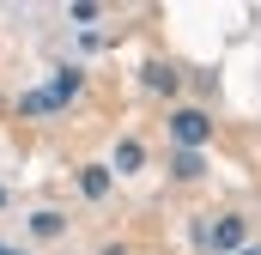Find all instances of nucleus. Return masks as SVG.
Returning a JSON list of instances; mask_svg holds the SVG:
<instances>
[{
	"label": "nucleus",
	"mask_w": 261,
	"mask_h": 255,
	"mask_svg": "<svg viewBox=\"0 0 261 255\" xmlns=\"http://www.w3.org/2000/svg\"><path fill=\"white\" fill-rule=\"evenodd\" d=\"M170 170H176L182 183H195V176L206 170V164H200V152H176V164H170Z\"/></svg>",
	"instance_id": "7"
},
{
	"label": "nucleus",
	"mask_w": 261,
	"mask_h": 255,
	"mask_svg": "<svg viewBox=\"0 0 261 255\" xmlns=\"http://www.w3.org/2000/svg\"><path fill=\"white\" fill-rule=\"evenodd\" d=\"M170 140H176L182 152H200V146L213 140V122H206V110H170Z\"/></svg>",
	"instance_id": "2"
},
{
	"label": "nucleus",
	"mask_w": 261,
	"mask_h": 255,
	"mask_svg": "<svg viewBox=\"0 0 261 255\" xmlns=\"http://www.w3.org/2000/svg\"><path fill=\"white\" fill-rule=\"evenodd\" d=\"M79 189L91 194V200H103V194H110V170H103V164H91V170L79 176Z\"/></svg>",
	"instance_id": "6"
},
{
	"label": "nucleus",
	"mask_w": 261,
	"mask_h": 255,
	"mask_svg": "<svg viewBox=\"0 0 261 255\" xmlns=\"http://www.w3.org/2000/svg\"><path fill=\"white\" fill-rule=\"evenodd\" d=\"M0 255H12V249H0Z\"/></svg>",
	"instance_id": "11"
},
{
	"label": "nucleus",
	"mask_w": 261,
	"mask_h": 255,
	"mask_svg": "<svg viewBox=\"0 0 261 255\" xmlns=\"http://www.w3.org/2000/svg\"><path fill=\"white\" fill-rule=\"evenodd\" d=\"M243 231H249V225H243L237 213H225L219 225H206V231H200V243H206V249H219V255H237V249H243Z\"/></svg>",
	"instance_id": "3"
},
{
	"label": "nucleus",
	"mask_w": 261,
	"mask_h": 255,
	"mask_svg": "<svg viewBox=\"0 0 261 255\" xmlns=\"http://www.w3.org/2000/svg\"><path fill=\"white\" fill-rule=\"evenodd\" d=\"M79 85H85V79L67 67V73H55L43 91H24V97H18V110H24V116H49V110H61L67 97H79Z\"/></svg>",
	"instance_id": "1"
},
{
	"label": "nucleus",
	"mask_w": 261,
	"mask_h": 255,
	"mask_svg": "<svg viewBox=\"0 0 261 255\" xmlns=\"http://www.w3.org/2000/svg\"><path fill=\"white\" fill-rule=\"evenodd\" d=\"M0 200H6V189H0Z\"/></svg>",
	"instance_id": "10"
},
{
	"label": "nucleus",
	"mask_w": 261,
	"mask_h": 255,
	"mask_svg": "<svg viewBox=\"0 0 261 255\" xmlns=\"http://www.w3.org/2000/svg\"><path fill=\"white\" fill-rule=\"evenodd\" d=\"M237 255H261V249H237Z\"/></svg>",
	"instance_id": "9"
},
{
	"label": "nucleus",
	"mask_w": 261,
	"mask_h": 255,
	"mask_svg": "<svg viewBox=\"0 0 261 255\" xmlns=\"http://www.w3.org/2000/svg\"><path fill=\"white\" fill-rule=\"evenodd\" d=\"M31 231H37V237H61V213H49V207H43V213L31 219Z\"/></svg>",
	"instance_id": "8"
},
{
	"label": "nucleus",
	"mask_w": 261,
	"mask_h": 255,
	"mask_svg": "<svg viewBox=\"0 0 261 255\" xmlns=\"http://www.w3.org/2000/svg\"><path fill=\"white\" fill-rule=\"evenodd\" d=\"M140 164H146V146H140V140H122V146H116V170L128 176V170H140Z\"/></svg>",
	"instance_id": "5"
},
{
	"label": "nucleus",
	"mask_w": 261,
	"mask_h": 255,
	"mask_svg": "<svg viewBox=\"0 0 261 255\" xmlns=\"http://www.w3.org/2000/svg\"><path fill=\"white\" fill-rule=\"evenodd\" d=\"M176 85H182V73L170 61H146V91H170L176 97Z\"/></svg>",
	"instance_id": "4"
}]
</instances>
